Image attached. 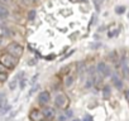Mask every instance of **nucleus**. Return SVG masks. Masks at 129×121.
Instances as JSON below:
<instances>
[{"label":"nucleus","mask_w":129,"mask_h":121,"mask_svg":"<svg viewBox=\"0 0 129 121\" xmlns=\"http://www.w3.org/2000/svg\"><path fill=\"white\" fill-rule=\"evenodd\" d=\"M2 63L7 67V68H13L15 65H17V57H14L13 54L8 53V54H4L2 57Z\"/></svg>","instance_id":"obj_1"},{"label":"nucleus","mask_w":129,"mask_h":121,"mask_svg":"<svg viewBox=\"0 0 129 121\" xmlns=\"http://www.w3.org/2000/svg\"><path fill=\"white\" fill-rule=\"evenodd\" d=\"M8 52L10 53V54H13L14 57H20L22 54H23V47L20 45V44H18V43H12V44H9L8 45Z\"/></svg>","instance_id":"obj_2"},{"label":"nucleus","mask_w":129,"mask_h":121,"mask_svg":"<svg viewBox=\"0 0 129 121\" xmlns=\"http://www.w3.org/2000/svg\"><path fill=\"white\" fill-rule=\"evenodd\" d=\"M54 103H56L57 107H59V108H64V107H67V105H69V98H67L66 95L59 93V95L56 96Z\"/></svg>","instance_id":"obj_3"},{"label":"nucleus","mask_w":129,"mask_h":121,"mask_svg":"<svg viewBox=\"0 0 129 121\" xmlns=\"http://www.w3.org/2000/svg\"><path fill=\"white\" fill-rule=\"evenodd\" d=\"M98 72H99L100 75H103L104 77H109V76L111 75V71H110L109 66H108L105 62L98 63Z\"/></svg>","instance_id":"obj_4"},{"label":"nucleus","mask_w":129,"mask_h":121,"mask_svg":"<svg viewBox=\"0 0 129 121\" xmlns=\"http://www.w3.org/2000/svg\"><path fill=\"white\" fill-rule=\"evenodd\" d=\"M49 100H51V95L47 91H42L39 93V96H38V102L41 105H47L49 102Z\"/></svg>","instance_id":"obj_5"},{"label":"nucleus","mask_w":129,"mask_h":121,"mask_svg":"<svg viewBox=\"0 0 129 121\" xmlns=\"http://www.w3.org/2000/svg\"><path fill=\"white\" fill-rule=\"evenodd\" d=\"M8 17H9V10H8V8L0 4V18L5 19V18H8Z\"/></svg>","instance_id":"obj_6"},{"label":"nucleus","mask_w":129,"mask_h":121,"mask_svg":"<svg viewBox=\"0 0 129 121\" xmlns=\"http://www.w3.org/2000/svg\"><path fill=\"white\" fill-rule=\"evenodd\" d=\"M42 115H43L46 118H51V117H53L54 112H53L52 108H44V110L42 111Z\"/></svg>","instance_id":"obj_7"},{"label":"nucleus","mask_w":129,"mask_h":121,"mask_svg":"<svg viewBox=\"0 0 129 121\" xmlns=\"http://www.w3.org/2000/svg\"><path fill=\"white\" fill-rule=\"evenodd\" d=\"M113 83L115 85V87H116V88H121V87H123L121 81H120V80H119V77H116V76H113Z\"/></svg>","instance_id":"obj_8"},{"label":"nucleus","mask_w":129,"mask_h":121,"mask_svg":"<svg viewBox=\"0 0 129 121\" xmlns=\"http://www.w3.org/2000/svg\"><path fill=\"white\" fill-rule=\"evenodd\" d=\"M103 95H104V98H109V97H110V87H109V86H105V87H104Z\"/></svg>","instance_id":"obj_9"},{"label":"nucleus","mask_w":129,"mask_h":121,"mask_svg":"<svg viewBox=\"0 0 129 121\" xmlns=\"http://www.w3.org/2000/svg\"><path fill=\"white\" fill-rule=\"evenodd\" d=\"M36 15H37V13H36L34 9L29 10V13H28V20H34L36 19Z\"/></svg>","instance_id":"obj_10"},{"label":"nucleus","mask_w":129,"mask_h":121,"mask_svg":"<svg viewBox=\"0 0 129 121\" xmlns=\"http://www.w3.org/2000/svg\"><path fill=\"white\" fill-rule=\"evenodd\" d=\"M7 103V96L4 93H0V107Z\"/></svg>","instance_id":"obj_11"},{"label":"nucleus","mask_w":129,"mask_h":121,"mask_svg":"<svg viewBox=\"0 0 129 121\" xmlns=\"http://www.w3.org/2000/svg\"><path fill=\"white\" fill-rule=\"evenodd\" d=\"M30 118H32V120H38V118H39V111L33 110V112L30 113Z\"/></svg>","instance_id":"obj_12"},{"label":"nucleus","mask_w":129,"mask_h":121,"mask_svg":"<svg viewBox=\"0 0 129 121\" xmlns=\"http://www.w3.org/2000/svg\"><path fill=\"white\" fill-rule=\"evenodd\" d=\"M18 77H19V76H18ZM18 77H15V78L9 83V88H10V90H15V87H17V82H18V81H17V80H18Z\"/></svg>","instance_id":"obj_13"},{"label":"nucleus","mask_w":129,"mask_h":121,"mask_svg":"<svg viewBox=\"0 0 129 121\" xmlns=\"http://www.w3.org/2000/svg\"><path fill=\"white\" fill-rule=\"evenodd\" d=\"M125 12V7H116L115 8V13L116 14H123Z\"/></svg>","instance_id":"obj_14"},{"label":"nucleus","mask_w":129,"mask_h":121,"mask_svg":"<svg viewBox=\"0 0 129 121\" xmlns=\"http://www.w3.org/2000/svg\"><path fill=\"white\" fill-rule=\"evenodd\" d=\"M72 83H74V77H71V76L67 77V78H66V86L70 87V86H72Z\"/></svg>","instance_id":"obj_15"},{"label":"nucleus","mask_w":129,"mask_h":121,"mask_svg":"<svg viewBox=\"0 0 129 121\" xmlns=\"http://www.w3.org/2000/svg\"><path fill=\"white\" fill-rule=\"evenodd\" d=\"M84 121H92V117H91L90 115H86V116L84 117Z\"/></svg>","instance_id":"obj_16"},{"label":"nucleus","mask_w":129,"mask_h":121,"mask_svg":"<svg viewBox=\"0 0 129 121\" xmlns=\"http://www.w3.org/2000/svg\"><path fill=\"white\" fill-rule=\"evenodd\" d=\"M5 68H7V67L2 63V66H0V72H5Z\"/></svg>","instance_id":"obj_17"},{"label":"nucleus","mask_w":129,"mask_h":121,"mask_svg":"<svg viewBox=\"0 0 129 121\" xmlns=\"http://www.w3.org/2000/svg\"><path fill=\"white\" fill-rule=\"evenodd\" d=\"M66 115H67V116H72V111H71V110H67Z\"/></svg>","instance_id":"obj_18"},{"label":"nucleus","mask_w":129,"mask_h":121,"mask_svg":"<svg viewBox=\"0 0 129 121\" xmlns=\"http://www.w3.org/2000/svg\"><path fill=\"white\" fill-rule=\"evenodd\" d=\"M125 97H126V100L129 101V91H126V92H125Z\"/></svg>","instance_id":"obj_19"},{"label":"nucleus","mask_w":129,"mask_h":121,"mask_svg":"<svg viewBox=\"0 0 129 121\" xmlns=\"http://www.w3.org/2000/svg\"><path fill=\"white\" fill-rule=\"evenodd\" d=\"M0 2H2V3H9L10 0H0Z\"/></svg>","instance_id":"obj_20"},{"label":"nucleus","mask_w":129,"mask_h":121,"mask_svg":"<svg viewBox=\"0 0 129 121\" xmlns=\"http://www.w3.org/2000/svg\"><path fill=\"white\" fill-rule=\"evenodd\" d=\"M74 121H80V120H74Z\"/></svg>","instance_id":"obj_21"},{"label":"nucleus","mask_w":129,"mask_h":121,"mask_svg":"<svg viewBox=\"0 0 129 121\" xmlns=\"http://www.w3.org/2000/svg\"><path fill=\"white\" fill-rule=\"evenodd\" d=\"M128 18H129V13H128Z\"/></svg>","instance_id":"obj_22"},{"label":"nucleus","mask_w":129,"mask_h":121,"mask_svg":"<svg viewBox=\"0 0 129 121\" xmlns=\"http://www.w3.org/2000/svg\"><path fill=\"white\" fill-rule=\"evenodd\" d=\"M101 2H103V0H101Z\"/></svg>","instance_id":"obj_23"}]
</instances>
